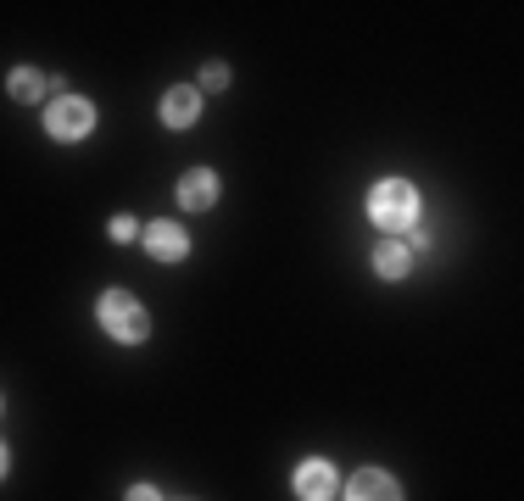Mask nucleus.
I'll return each mask as SVG.
<instances>
[{
	"label": "nucleus",
	"mask_w": 524,
	"mask_h": 501,
	"mask_svg": "<svg viewBox=\"0 0 524 501\" xmlns=\"http://www.w3.org/2000/svg\"><path fill=\"white\" fill-rule=\"evenodd\" d=\"M346 501H402V485H396L391 474H380V468H363V474H352V485H346Z\"/></svg>",
	"instance_id": "nucleus-4"
},
{
	"label": "nucleus",
	"mask_w": 524,
	"mask_h": 501,
	"mask_svg": "<svg viewBox=\"0 0 524 501\" xmlns=\"http://www.w3.org/2000/svg\"><path fill=\"white\" fill-rule=\"evenodd\" d=\"M179 201L190 206V212H207L212 201H218V179H212V167H190L179 179Z\"/></svg>",
	"instance_id": "nucleus-6"
},
{
	"label": "nucleus",
	"mask_w": 524,
	"mask_h": 501,
	"mask_svg": "<svg viewBox=\"0 0 524 501\" xmlns=\"http://www.w3.org/2000/svg\"><path fill=\"white\" fill-rule=\"evenodd\" d=\"M12 95H17V101H40V95H45V78L28 73V67H17V73H12Z\"/></svg>",
	"instance_id": "nucleus-10"
},
{
	"label": "nucleus",
	"mask_w": 524,
	"mask_h": 501,
	"mask_svg": "<svg viewBox=\"0 0 524 501\" xmlns=\"http://www.w3.org/2000/svg\"><path fill=\"white\" fill-rule=\"evenodd\" d=\"M145 245H151V257H157V262H179L184 251H190V234H184L179 223L162 218V223H151V229H145Z\"/></svg>",
	"instance_id": "nucleus-5"
},
{
	"label": "nucleus",
	"mask_w": 524,
	"mask_h": 501,
	"mask_svg": "<svg viewBox=\"0 0 524 501\" xmlns=\"http://www.w3.org/2000/svg\"><path fill=\"white\" fill-rule=\"evenodd\" d=\"M196 112H201V95L196 90H168V95H162V123H168V129L196 123Z\"/></svg>",
	"instance_id": "nucleus-8"
},
{
	"label": "nucleus",
	"mask_w": 524,
	"mask_h": 501,
	"mask_svg": "<svg viewBox=\"0 0 524 501\" xmlns=\"http://www.w3.org/2000/svg\"><path fill=\"white\" fill-rule=\"evenodd\" d=\"M201 84H207V90H223V84H229V67H218V62H212L207 73H201Z\"/></svg>",
	"instance_id": "nucleus-11"
},
{
	"label": "nucleus",
	"mask_w": 524,
	"mask_h": 501,
	"mask_svg": "<svg viewBox=\"0 0 524 501\" xmlns=\"http://www.w3.org/2000/svg\"><path fill=\"white\" fill-rule=\"evenodd\" d=\"M329 490H335V468L329 463H302L296 468V496L302 501H329Z\"/></svg>",
	"instance_id": "nucleus-7"
},
{
	"label": "nucleus",
	"mask_w": 524,
	"mask_h": 501,
	"mask_svg": "<svg viewBox=\"0 0 524 501\" xmlns=\"http://www.w3.org/2000/svg\"><path fill=\"white\" fill-rule=\"evenodd\" d=\"M95 312H101L112 340H145V334H151V318H145V307L129 296V290H106Z\"/></svg>",
	"instance_id": "nucleus-2"
},
{
	"label": "nucleus",
	"mask_w": 524,
	"mask_h": 501,
	"mask_svg": "<svg viewBox=\"0 0 524 501\" xmlns=\"http://www.w3.org/2000/svg\"><path fill=\"white\" fill-rule=\"evenodd\" d=\"M129 501H157V490H151V485H134V490H129Z\"/></svg>",
	"instance_id": "nucleus-13"
},
{
	"label": "nucleus",
	"mask_w": 524,
	"mask_h": 501,
	"mask_svg": "<svg viewBox=\"0 0 524 501\" xmlns=\"http://www.w3.org/2000/svg\"><path fill=\"white\" fill-rule=\"evenodd\" d=\"M90 129H95V106L79 101V95H62V101H51V112H45V134H51V140H84Z\"/></svg>",
	"instance_id": "nucleus-3"
},
{
	"label": "nucleus",
	"mask_w": 524,
	"mask_h": 501,
	"mask_svg": "<svg viewBox=\"0 0 524 501\" xmlns=\"http://www.w3.org/2000/svg\"><path fill=\"white\" fill-rule=\"evenodd\" d=\"M368 218L380 223L385 234L413 229V218H419V190H413L407 179H385L380 190L368 195Z\"/></svg>",
	"instance_id": "nucleus-1"
},
{
	"label": "nucleus",
	"mask_w": 524,
	"mask_h": 501,
	"mask_svg": "<svg viewBox=\"0 0 524 501\" xmlns=\"http://www.w3.org/2000/svg\"><path fill=\"white\" fill-rule=\"evenodd\" d=\"M134 234H140V229H134V218H112V240H134Z\"/></svg>",
	"instance_id": "nucleus-12"
},
{
	"label": "nucleus",
	"mask_w": 524,
	"mask_h": 501,
	"mask_svg": "<svg viewBox=\"0 0 524 501\" xmlns=\"http://www.w3.org/2000/svg\"><path fill=\"white\" fill-rule=\"evenodd\" d=\"M374 268H380V279H407V268H413V251H407L402 240H385L380 251H374Z\"/></svg>",
	"instance_id": "nucleus-9"
},
{
	"label": "nucleus",
	"mask_w": 524,
	"mask_h": 501,
	"mask_svg": "<svg viewBox=\"0 0 524 501\" xmlns=\"http://www.w3.org/2000/svg\"><path fill=\"white\" fill-rule=\"evenodd\" d=\"M0 474H6V451H0Z\"/></svg>",
	"instance_id": "nucleus-14"
}]
</instances>
